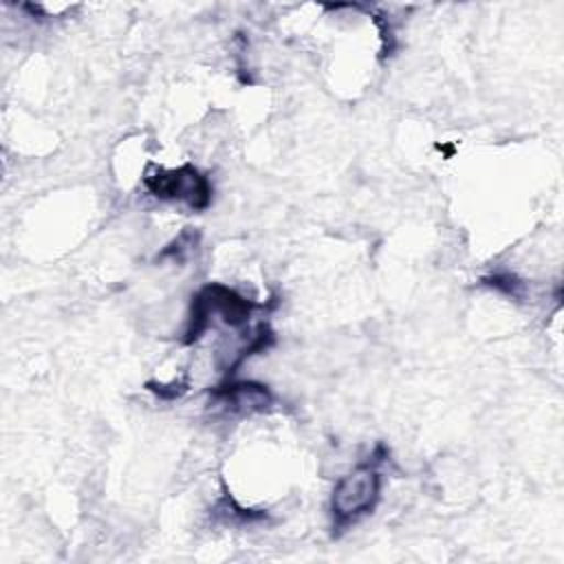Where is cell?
Returning a JSON list of instances; mask_svg holds the SVG:
<instances>
[{
  "instance_id": "3957f363",
  "label": "cell",
  "mask_w": 564,
  "mask_h": 564,
  "mask_svg": "<svg viewBox=\"0 0 564 564\" xmlns=\"http://www.w3.org/2000/svg\"><path fill=\"white\" fill-rule=\"evenodd\" d=\"M214 397L225 399L234 410L240 412H253V410H264L271 405V392L262 383L253 381H240L231 386H218L212 390Z\"/></svg>"
},
{
  "instance_id": "6da1fadb",
  "label": "cell",
  "mask_w": 564,
  "mask_h": 564,
  "mask_svg": "<svg viewBox=\"0 0 564 564\" xmlns=\"http://www.w3.org/2000/svg\"><path fill=\"white\" fill-rule=\"evenodd\" d=\"M381 458H375L370 463L359 465L350 474L341 476L335 482L333 496H330V513L335 518V527H346L355 522L357 518L370 513L381 496V476L375 467V463Z\"/></svg>"
},
{
  "instance_id": "7a4b0ae2",
  "label": "cell",
  "mask_w": 564,
  "mask_h": 564,
  "mask_svg": "<svg viewBox=\"0 0 564 564\" xmlns=\"http://www.w3.org/2000/svg\"><path fill=\"white\" fill-rule=\"evenodd\" d=\"M145 187L156 198L185 200L192 209H205L212 200L209 181L192 165H183L170 172L159 170L154 176H145Z\"/></svg>"
}]
</instances>
